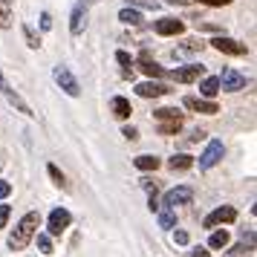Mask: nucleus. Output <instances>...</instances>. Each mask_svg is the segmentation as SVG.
<instances>
[{
    "label": "nucleus",
    "mask_w": 257,
    "mask_h": 257,
    "mask_svg": "<svg viewBox=\"0 0 257 257\" xmlns=\"http://www.w3.org/2000/svg\"><path fill=\"white\" fill-rule=\"evenodd\" d=\"M0 168H3V162H0Z\"/></svg>",
    "instance_id": "obj_42"
},
{
    "label": "nucleus",
    "mask_w": 257,
    "mask_h": 257,
    "mask_svg": "<svg viewBox=\"0 0 257 257\" xmlns=\"http://www.w3.org/2000/svg\"><path fill=\"white\" fill-rule=\"evenodd\" d=\"M130 113H133L130 101L124 98V95H116V98H113V116L116 118H130Z\"/></svg>",
    "instance_id": "obj_18"
},
{
    "label": "nucleus",
    "mask_w": 257,
    "mask_h": 257,
    "mask_svg": "<svg viewBox=\"0 0 257 257\" xmlns=\"http://www.w3.org/2000/svg\"><path fill=\"white\" fill-rule=\"evenodd\" d=\"M47 174L52 176V182H55L58 188H64V191H70V182H67V176L61 174V168H58V165H52V162H49V165H47Z\"/></svg>",
    "instance_id": "obj_21"
},
{
    "label": "nucleus",
    "mask_w": 257,
    "mask_h": 257,
    "mask_svg": "<svg viewBox=\"0 0 257 257\" xmlns=\"http://www.w3.org/2000/svg\"><path fill=\"white\" fill-rule=\"evenodd\" d=\"M199 93L205 95V98H214V95L220 93V81L211 75V78H202V84H199Z\"/></svg>",
    "instance_id": "obj_20"
},
{
    "label": "nucleus",
    "mask_w": 257,
    "mask_h": 257,
    "mask_svg": "<svg viewBox=\"0 0 257 257\" xmlns=\"http://www.w3.org/2000/svg\"><path fill=\"white\" fill-rule=\"evenodd\" d=\"M148 208H151V211H159V202H156V197L148 199Z\"/></svg>",
    "instance_id": "obj_39"
},
{
    "label": "nucleus",
    "mask_w": 257,
    "mask_h": 257,
    "mask_svg": "<svg viewBox=\"0 0 257 257\" xmlns=\"http://www.w3.org/2000/svg\"><path fill=\"white\" fill-rule=\"evenodd\" d=\"M38 225H41V214H38V211L24 214L21 222L15 225V231L9 234V248H12V251H24L26 245L32 243V237L38 234Z\"/></svg>",
    "instance_id": "obj_1"
},
{
    "label": "nucleus",
    "mask_w": 257,
    "mask_h": 257,
    "mask_svg": "<svg viewBox=\"0 0 257 257\" xmlns=\"http://www.w3.org/2000/svg\"><path fill=\"white\" fill-rule=\"evenodd\" d=\"M202 47H205V44H199V41H185V47L179 49V52H174V55H185V52H199Z\"/></svg>",
    "instance_id": "obj_30"
},
{
    "label": "nucleus",
    "mask_w": 257,
    "mask_h": 257,
    "mask_svg": "<svg viewBox=\"0 0 257 257\" xmlns=\"http://www.w3.org/2000/svg\"><path fill=\"white\" fill-rule=\"evenodd\" d=\"M55 81H58V87L64 90L67 95H72V98H78L81 95V84L75 81V75L70 72V67H55Z\"/></svg>",
    "instance_id": "obj_3"
},
{
    "label": "nucleus",
    "mask_w": 257,
    "mask_h": 257,
    "mask_svg": "<svg viewBox=\"0 0 257 257\" xmlns=\"http://www.w3.org/2000/svg\"><path fill=\"white\" fill-rule=\"evenodd\" d=\"M87 29V9L84 6H75L72 9V18H70V32L72 35H81Z\"/></svg>",
    "instance_id": "obj_15"
},
{
    "label": "nucleus",
    "mask_w": 257,
    "mask_h": 257,
    "mask_svg": "<svg viewBox=\"0 0 257 257\" xmlns=\"http://www.w3.org/2000/svg\"><path fill=\"white\" fill-rule=\"evenodd\" d=\"M168 93V87L159 81H142L136 84V95H142V98H159V95Z\"/></svg>",
    "instance_id": "obj_13"
},
{
    "label": "nucleus",
    "mask_w": 257,
    "mask_h": 257,
    "mask_svg": "<svg viewBox=\"0 0 257 257\" xmlns=\"http://www.w3.org/2000/svg\"><path fill=\"white\" fill-rule=\"evenodd\" d=\"M202 139H205V130H194L191 136H185L188 145H197V142H202Z\"/></svg>",
    "instance_id": "obj_31"
},
{
    "label": "nucleus",
    "mask_w": 257,
    "mask_h": 257,
    "mask_svg": "<svg viewBox=\"0 0 257 257\" xmlns=\"http://www.w3.org/2000/svg\"><path fill=\"white\" fill-rule=\"evenodd\" d=\"M211 47L217 49V52H222V55H245V52H248L245 44L234 41V38H225V35L214 38V41H211Z\"/></svg>",
    "instance_id": "obj_9"
},
{
    "label": "nucleus",
    "mask_w": 257,
    "mask_h": 257,
    "mask_svg": "<svg viewBox=\"0 0 257 257\" xmlns=\"http://www.w3.org/2000/svg\"><path fill=\"white\" fill-rule=\"evenodd\" d=\"M12 26V15H9V6L0 0V29H9Z\"/></svg>",
    "instance_id": "obj_28"
},
{
    "label": "nucleus",
    "mask_w": 257,
    "mask_h": 257,
    "mask_svg": "<svg viewBox=\"0 0 257 257\" xmlns=\"http://www.w3.org/2000/svg\"><path fill=\"white\" fill-rule=\"evenodd\" d=\"M174 243L185 245V243H188V231H176V234H174Z\"/></svg>",
    "instance_id": "obj_38"
},
{
    "label": "nucleus",
    "mask_w": 257,
    "mask_h": 257,
    "mask_svg": "<svg viewBox=\"0 0 257 257\" xmlns=\"http://www.w3.org/2000/svg\"><path fill=\"white\" fill-rule=\"evenodd\" d=\"M3 3H6V6H9V3H12V0H3Z\"/></svg>",
    "instance_id": "obj_41"
},
{
    "label": "nucleus",
    "mask_w": 257,
    "mask_h": 257,
    "mask_svg": "<svg viewBox=\"0 0 257 257\" xmlns=\"http://www.w3.org/2000/svg\"><path fill=\"white\" fill-rule=\"evenodd\" d=\"M153 32L162 38H171V35H182L185 32V24L179 21V18H162V21H156L153 24Z\"/></svg>",
    "instance_id": "obj_11"
},
{
    "label": "nucleus",
    "mask_w": 257,
    "mask_h": 257,
    "mask_svg": "<svg viewBox=\"0 0 257 257\" xmlns=\"http://www.w3.org/2000/svg\"><path fill=\"white\" fill-rule=\"evenodd\" d=\"M217 81H220V90H225V93H240V90H245L248 78H245L243 72H237L234 67H225Z\"/></svg>",
    "instance_id": "obj_2"
},
{
    "label": "nucleus",
    "mask_w": 257,
    "mask_h": 257,
    "mask_svg": "<svg viewBox=\"0 0 257 257\" xmlns=\"http://www.w3.org/2000/svg\"><path fill=\"white\" fill-rule=\"evenodd\" d=\"M197 3H202V6H231L234 0H197Z\"/></svg>",
    "instance_id": "obj_33"
},
{
    "label": "nucleus",
    "mask_w": 257,
    "mask_h": 257,
    "mask_svg": "<svg viewBox=\"0 0 257 257\" xmlns=\"http://www.w3.org/2000/svg\"><path fill=\"white\" fill-rule=\"evenodd\" d=\"M133 165H136V168H139V171H156V168H159V156H151V153H142V156H136V159H133Z\"/></svg>",
    "instance_id": "obj_19"
},
{
    "label": "nucleus",
    "mask_w": 257,
    "mask_h": 257,
    "mask_svg": "<svg viewBox=\"0 0 257 257\" xmlns=\"http://www.w3.org/2000/svg\"><path fill=\"white\" fill-rule=\"evenodd\" d=\"M41 29H44V32H49V29H52V15H49V12L41 15Z\"/></svg>",
    "instance_id": "obj_34"
},
{
    "label": "nucleus",
    "mask_w": 257,
    "mask_h": 257,
    "mask_svg": "<svg viewBox=\"0 0 257 257\" xmlns=\"http://www.w3.org/2000/svg\"><path fill=\"white\" fill-rule=\"evenodd\" d=\"M139 185L145 188V191H148V197H156V194H159V185L153 182L151 176H145V179H139Z\"/></svg>",
    "instance_id": "obj_29"
},
{
    "label": "nucleus",
    "mask_w": 257,
    "mask_h": 257,
    "mask_svg": "<svg viewBox=\"0 0 257 257\" xmlns=\"http://www.w3.org/2000/svg\"><path fill=\"white\" fill-rule=\"evenodd\" d=\"M234 220H237V208L234 205H220L202 220V225L205 228H217V225H225V222H234Z\"/></svg>",
    "instance_id": "obj_7"
},
{
    "label": "nucleus",
    "mask_w": 257,
    "mask_h": 257,
    "mask_svg": "<svg viewBox=\"0 0 257 257\" xmlns=\"http://www.w3.org/2000/svg\"><path fill=\"white\" fill-rule=\"evenodd\" d=\"M153 116H156V121H185V116L176 107H159V110H153Z\"/></svg>",
    "instance_id": "obj_17"
},
{
    "label": "nucleus",
    "mask_w": 257,
    "mask_h": 257,
    "mask_svg": "<svg viewBox=\"0 0 257 257\" xmlns=\"http://www.w3.org/2000/svg\"><path fill=\"white\" fill-rule=\"evenodd\" d=\"M208 245L211 248H225V245H228V231H225V228H222V231H214L211 240H208Z\"/></svg>",
    "instance_id": "obj_26"
},
{
    "label": "nucleus",
    "mask_w": 257,
    "mask_h": 257,
    "mask_svg": "<svg viewBox=\"0 0 257 257\" xmlns=\"http://www.w3.org/2000/svg\"><path fill=\"white\" fill-rule=\"evenodd\" d=\"M205 75V67L202 64H188V67H179V70L171 72V78L179 84H191V81H199Z\"/></svg>",
    "instance_id": "obj_10"
},
{
    "label": "nucleus",
    "mask_w": 257,
    "mask_h": 257,
    "mask_svg": "<svg viewBox=\"0 0 257 257\" xmlns=\"http://www.w3.org/2000/svg\"><path fill=\"white\" fill-rule=\"evenodd\" d=\"M191 257H211V251L205 248V245H197V248L191 251Z\"/></svg>",
    "instance_id": "obj_37"
},
{
    "label": "nucleus",
    "mask_w": 257,
    "mask_h": 257,
    "mask_svg": "<svg viewBox=\"0 0 257 257\" xmlns=\"http://www.w3.org/2000/svg\"><path fill=\"white\" fill-rule=\"evenodd\" d=\"M0 93L6 95V98H9V104L12 107H18V113H24V116H35V113H32V107L26 104L24 98H21V95H18V90H12V84L6 81V75H3V70H0Z\"/></svg>",
    "instance_id": "obj_5"
},
{
    "label": "nucleus",
    "mask_w": 257,
    "mask_h": 257,
    "mask_svg": "<svg viewBox=\"0 0 257 257\" xmlns=\"http://www.w3.org/2000/svg\"><path fill=\"white\" fill-rule=\"evenodd\" d=\"M72 222V214L67 208H55L52 214H49V222H47V234L49 237H58V234H64L67 228H70Z\"/></svg>",
    "instance_id": "obj_6"
},
{
    "label": "nucleus",
    "mask_w": 257,
    "mask_h": 257,
    "mask_svg": "<svg viewBox=\"0 0 257 257\" xmlns=\"http://www.w3.org/2000/svg\"><path fill=\"white\" fill-rule=\"evenodd\" d=\"M118 21H121V24H127V26H139V24H142V15L136 12V9L124 6V9L118 12Z\"/></svg>",
    "instance_id": "obj_22"
},
{
    "label": "nucleus",
    "mask_w": 257,
    "mask_h": 257,
    "mask_svg": "<svg viewBox=\"0 0 257 257\" xmlns=\"http://www.w3.org/2000/svg\"><path fill=\"white\" fill-rule=\"evenodd\" d=\"M24 38H26V47L41 49V35H38V32H35L29 24H24Z\"/></svg>",
    "instance_id": "obj_25"
},
{
    "label": "nucleus",
    "mask_w": 257,
    "mask_h": 257,
    "mask_svg": "<svg viewBox=\"0 0 257 257\" xmlns=\"http://www.w3.org/2000/svg\"><path fill=\"white\" fill-rule=\"evenodd\" d=\"M165 3H171V6H185L188 0H165Z\"/></svg>",
    "instance_id": "obj_40"
},
{
    "label": "nucleus",
    "mask_w": 257,
    "mask_h": 257,
    "mask_svg": "<svg viewBox=\"0 0 257 257\" xmlns=\"http://www.w3.org/2000/svg\"><path fill=\"white\" fill-rule=\"evenodd\" d=\"M9 214H12V208H9V205H0V228L6 225V220H9Z\"/></svg>",
    "instance_id": "obj_36"
},
{
    "label": "nucleus",
    "mask_w": 257,
    "mask_h": 257,
    "mask_svg": "<svg viewBox=\"0 0 257 257\" xmlns=\"http://www.w3.org/2000/svg\"><path fill=\"white\" fill-rule=\"evenodd\" d=\"M121 136H124L127 142H136V139H139V130H136V127H124V130H121Z\"/></svg>",
    "instance_id": "obj_32"
},
{
    "label": "nucleus",
    "mask_w": 257,
    "mask_h": 257,
    "mask_svg": "<svg viewBox=\"0 0 257 257\" xmlns=\"http://www.w3.org/2000/svg\"><path fill=\"white\" fill-rule=\"evenodd\" d=\"M139 67H142V72H145V75H151V78H159V75H165V70L151 58V52H148V49H142V55H139Z\"/></svg>",
    "instance_id": "obj_14"
},
{
    "label": "nucleus",
    "mask_w": 257,
    "mask_h": 257,
    "mask_svg": "<svg viewBox=\"0 0 257 257\" xmlns=\"http://www.w3.org/2000/svg\"><path fill=\"white\" fill-rule=\"evenodd\" d=\"M9 194H12V182H3L0 179V199H6Z\"/></svg>",
    "instance_id": "obj_35"
},
{
    "label": "nucleus",
    "mask_w": 257,
    "mask_h": 257,
    "mask_svg": "<svg viewBox=\"0 0 257 257\" xmlns=\"http://www.w3.org/2000/svg\"><path fill=\"white\" fill-rule=\"evenodd\" d=\"M159 225H162V228H174L176 225L174 208H162V205H159Z\"/></svg>",
    "instance_id": "obj_24"
},
{
    "label": "nucleus",
    "mask_w": 257,
    "mask_h": 257,
    "mask_svg": "<svg viewBox=\"0 0 257 257\" xmlns=\"http://www.w3.org/2000/svg\"><path fill=\"white\" fill-rule=\"evenodd\" d=\"M225 156V148H222L220 139L208 142V148H205V153L199 156V171H211L214 165H220V159Z\"/></svg>",
    "instance_id": "obj_8"
},
{
    "label": "nucleus",
    "mask_w": 257,
    "mask_h": 257,
    "mask_svg": "<svg viewBox=\"0 0 257 257\" xmlns=\"http://www.w3.org/2000/svg\"><path fill=\"white\" fill-rule=\"evenodd\" d=\"M168 168H171V171H188V168H194V156H188V153H174V156L168 159Z\"/></svg>",
    "instance_id": "obj_16"
},
{
    "label": "nucleus",
    "mask_w": 257,
    "mask_h": 257,
    "mask_svg": "<svg viewBox=\"0 0 257 257\" xmlns=\"http://www.w3.org/2000/svg\"><path fill=\"white\" fill-rule=\"evenodd\" d=\"M38 248H41V254H52V237L49 234H38Z\"/></svg>",
    "instance_id": "obj_27"
},
{
    "label": "nucleus",
    "mask_w": 257,
    "mask_h": 257,
    "mask_svg": "<svg viewBox=\"0 0 257 257\" xmlns=\"http://www.w3.org/2000/svg\"><path fill=\"white\" fill-rule=\"evenodd\" d=\"M116 61L124 67V78H133V58H130L124 49H118V52H116Z\"/></svg>",
    "instance_id": "obj_23"
},
{
    "label": "nucleus",
    "mask_w": 257,
    "mask_h": 257,
    "mask_svg": "<svg viewBox=\"0 0 257 257\" xmlns=\"http://www.w3.org/2000/svg\"><path fill=\"white\" fill-rule=\"evenodd\" d=\"M182 104H185L188 110H194V113H205V116H214V113H220V107L214 104V101H208V98H197V95H188Z\"/></svg>",
    "instance_id": "obj_12"
},
{
    "label": "nucleus",
    "mask_w": 257,
    "mask_h": 257,
    "mask_svg": "<svg viewBox=\"0 0 257 257\" xmlns=\"http://www.w3.org/2000/svg\"><path fill=\"white\" fill-rule=\"evenodd\" d=\"M194 199V188L191 185H179V188H171L168 194L162 197V208H176V205H188Z\"/></svg>",
    "instance_id": "obj_4"
}]
</instances>
